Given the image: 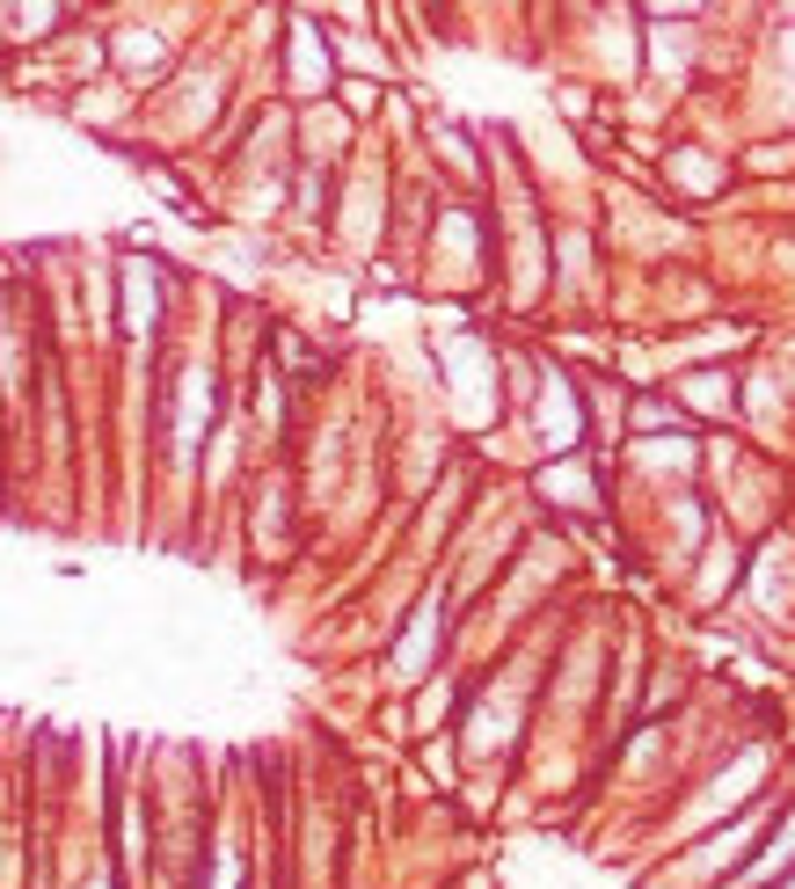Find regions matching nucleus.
<instances>
[{
  "instance_id": "nucleus-1",
  "label": "nucleus",
  "mask_w": 795,
  "mask_h": 889,
  "mask_svg": "<svg viewBox=\"0 0 795 889\" xmlns=\"http://www.w3.org/2000/svg\"><path fill=\"white\" fill-rule=\"evenodd\" d=\"M124 307H132V335H154V307H161L154 262H124Z\"/></svg>"
},
{
  "instance_id": "nucleus-2",
  "label": "nucleus",
  "mask_w": 795,
  "mask_h": 889,
  "mask_svg": "<svg viewBox=\"0 0 795 889\" xmlns=\"http://www.w3.org/2000/svg\"><path fill=\"white\" fill-rule=\"evenodd\" d=\"M292 81H300L307 95L329 81V52H321V37H314V30H300V44H292Z\"/></svg>"
}]
</instances>
